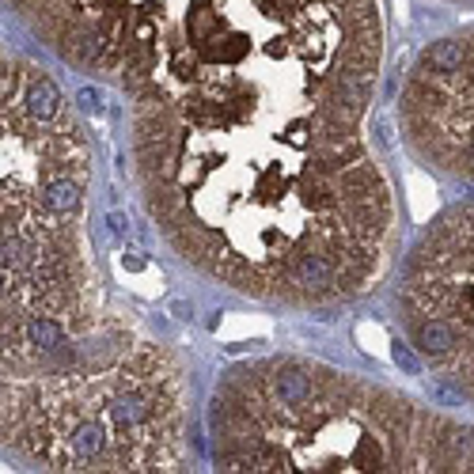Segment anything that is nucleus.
I'll list each match as a JSON object with an SVG mask.
<instances>
[{
	"instance_id": "f257e3e1",
	"label": "nucleus",
	"mask_w": 474,
	"mask_h": 474,
	"mask_svg": "<svg viewBox=\"0 0 474 474\" xmlns=\"http://www.w3.org/2000/svg\"><path fill=\"white\" fill-rule=\"evenodd\" d=\"M360 126L304 103H129V171L160 239L212 285L334 308L398 250L391 175Z\"/></svg>"
},
{
	"instance_id": "423d86ee",
	"label": "nucleus",
	"mask_w": 474,
	"mask_h": 474,
	"mask_svg": "<svg viewBox=\"0 0 474 474\" xmlns=\"http://www.w3.org/2000/svg\"><path fill=\"white\" fill-rule=\"evenodd\" d=\"M398 129L429 171L474 186V27L414 57L398 91Z\"/></svg>"
},
{
	"instance_id": "0eeeda50",
	"label": "nucleus",
	"mask_w": 474,
	"mask_h": 474,
	"mask_svg": "<svg viewBox=\"0 0 474 474\" xmlns=\"http://www.w3.org/2000/svg\"><path fill=\"white\" fill-rule=\"evenodd\" d=\"M440 4H455V8H474V0H440Z\"/></svg>"
},
{
	"instance_id": "7ed1b4c3",
	"label": "nucleus",
	"mask_w": 474,
	"mask_h": 474,
	"mask_svg": "<svg viewBox=\"0 0 474 474\" xmlns=\"http://www.w3.org/2000/svg\"><path fill=\"white\" fill-rule=\"evenodd\" d=\"M4 384H76L122 365L148 327L110 300L88 243L91 144L61 83L4 53Z\"/></svg>"
},
{
	"instance_id": "20e7f679",
	"label": "nucleus",
	"mask_w": 474,
	"mask_h": 474,
	"mask_svg": "<svg viewBox=\"0 0 474 474\" xmlns=\"http://www.w3.org/2000/svg\"><path fill=\"white\" fill-rule=\"evenodd\" d=\"M209 448L228 474H459L474 470V425L357 372L273 353L217 379Z\"/></svg>"
},
{
	"instance_id": "f03ea898",
	"label": "nucleus",
	"mask_w": 474,
	"mask_h": 474,
	"mask_svg": "<svg viewBox=\"0 0 474 474\" xmlns=\"http://www.w3.org/2000/svg\"><path fill=\"white\" fill-rule=\"evenodd\" d=\"M53 57L129 103H304L365 122L379 0H8Z\"/></svg>"
},
{
	"instance_id": "39448f33",
	"label": "nucleus",
	"mask_w": 474,
	"mask_h": 474,
	"mask_svg": "<svg viewBox=\"0 0 474 474\" xmlns=\"http://www.w3.org/2000/svg\"><path fill=\"white\" fill-rule=\"evenodd\" d=\"M398 323L417 360L474 406V198L433 217L410 247Z\"/></svg>"
}]
</instances>
